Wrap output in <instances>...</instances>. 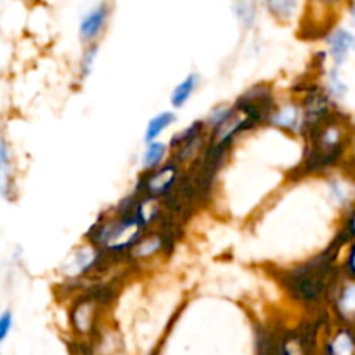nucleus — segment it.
Masks as SVG:
<instances>
[{
	"label": "nucleus",
	"instance_id": "16",
	"mask_svg": "<svg viewBox=\"0 0 355 355\" xmlns=\"http://www.w3.org/2000/svg\"><path fill=\"white\" fill-rule=\"evenodd\" d=\"M263 3H266V9L269 10L270 16L279 21H290L298 7V0H263Z\"/></svg>",
	"mask_w": 355,
	"mask_h": 355
},
{
	"label": "nucleus",
	"instance_id": "19",
	"mask_svg": "<svg viewBox=\"0 0 355 355\" xmlns=\"http://www.w3.org/2000/svg\"><path fill=\"white\" fill-rule=\"evenodd\" d=\"M14 326V315L10 311H3L2 314H0V342H6L7 336H9L10 329H12Z\"/></svg>",
	"mask_w": 355,
	"mask_h": 355
},
{
	"label": "nucleus",
	"instance_id": "3",
	"mask_svg": "<svg viewBox=\"0 0 355 355\" xmlns=\"http://www.w3.org/2000/svg\"><path fill=\"white\" fill-rule=\"evenodd\" d=\"M179 179L180 165L172 159V162L165 163L153 172H144V175L139 180L135 193L141 194V196L153 198V200H162V198H166L175 191Z\"/></svg>",
	"mask_w": 355,
	"mask_h": 355
},
{
	"label": "nucleus",
	"instance_id": "14",
	"mask_svg": "<svg viewBox=\"0 0 355 355\" xmlns=\"http://www.w3.org/2000/svg\"><path fill=\"white\" fill-rule=\"evenodd\" d=\"M177 116L173 111H162V113L155 114L151 120L148 121L144 130V142L146 144H151V142L158 141L159 135L166 130V128L172 127L175 123Z\"/></svg>",
	"mask_w": 355,
	"mask_h": 355
},
{
	"label": "nucleus",
	"instance_id": "11",
	"mask_svg": "<svg viewBox=\"0 0 355 355\" xmlns=\"http://www.w3.org/2000/svg\"><path fill=\"white\" fill-rule=\"evenodd\" d=\"M0 175H2V196L6 201H12L16 196V179H14V165L10 162L9 144L6 139L0 142Z\"/></svg>",
	"mask_w": 355,
	"mask_h": 355
},
{
	"label": "nucleus",
	"instance_id": "13",
	"mask_svg": "<svg viewBox=\"0 0 355 355\" xmlns=\"http://www.w3.org/2000/svg\"><path fill=\"white\" fill-rule=\"evenodd\" d=\"M170 151V146L165 142H151V144H146L144 153H142L141 165L144 172H153V170L159 168L162 165H165V158Z\"/></svg>",
	"mask_w": 355,
	"mask_h": 355
},
{
	"label": "nucleus",
	"instance_id": "9",
	"mask_svg": "<svg viewBox=\"0 0 355 355\" xmlns=\"http://www.w3.org/2000/svg\"><path fill=\"white\" fill-rule=\"evenodd\" d=\"M328 55L331 58L333 66H342L349 59L350 52L355 51V33L347 28H335L326 37Z\"/></svg>",
	"mask_w": 355,
	"mask_h": 355
},
{
	"label": "nucleus",
	"instance_id": "2",
	"mask_svg": "<svg viewBox=\"0 0 355 355\" xmlns=\"http://www.w3.org/2000/svg\"><path fill=\"white\" fill-rule=\"evenodd\" d=\"M307 139V155H305L304 168L305 172H324L333 168L345 155L349 144L350 132L349 123L340 120L335 113L319 125L305 132Z\"/></svg>",
	"mask_w": 355,
	"mask_h": 355
},
{
	"label": "nucleus",
	"instance_id": "22",
	"mask_svg": "<svg viewBox=\"0 0 355 355\" xmlns=\"http://www.w3.org/2000/svg\"><path fill=\"white\" fill-rule=\"evenodd\" d=\"M350 17H352V21L355 23V3H352V7H350Z\"/></svg>",
	"mask_w": 355,
	"mask_h": 355
},
{
	"label": "nucleus",
	"instance_id": "4",
	"mask_svg": "<svg viewBox=\"0 0 355 355\" xmlns=\"http://www.w3.org/2000/svg\"><path fill=\"white\" fill-rule=\"evenodd\" d=\"M328 302L340 326L355 328V277L342 274L333 284Z\"/></svg>",
	"mask_w": 355,
	"mask_h": 355
},
{
	"label": "nucleus",
	"instance_id": "20",
	"mask_svg": "<svg viewBox=\"0 0 355 355\" xmlns=\"http://www.w3.org/2000/svg\"><path fill=\"white\" fill-rule=\"evenodd\" d=\"M343 274H347V276L350 277H355V239L352 245H350L349 253H347L345 263H343Z\"/></svg>",
	"mask_w": 355,
	"mask_h": 355
},
{
	"label": "nucleus",
	"instance_id": "12",
	"mask_svg": "<svg viewBox=\"0 0 355 355\" xmlns=\"http://www.w3.org/2000/svg\"><path fill=\"white\" fill-rule=\"evenodd\" d=\"M198 87H200V75L198 73H189L187 76H184L175 87H173L172 94H170V104H172L175 110L186 106L191 101L193 94L196 92Z\"/></svg>",
	"mask_w": 355,
	"mask_h": 355
},
{
	"label": "nucleus",
	"instance_id": "15",
	"mask_svg": "<svg viewBox=\"0 0 355 355\" xmlns=\"http://www.w3.org/2000/svg\"><path fill=\"white\" fill-rule=\"evenodd\" d=\"M326 94L331 97V101L343 99L349 92V85L345 83V80L342 78V73H340L338 66H331L328 71V80H326Z\"/></svg>",
	"mask_w": 355,
	"mask_h": 355
},
{
	"label": "nucleus",
	"instance_id": "1",
	"mask_svg": "<svg viewBox=\"0 0 355 355\" xmlns=\"http://www.w3.org/2000/svg\"><path fill=\"white\" fill-rule=\"evenodd\" d=\"M347 241L349 238L345 232H340L338 241L329 246L324 253L284 272L281 276V283L288 295L304 305H314L322 298H328L333 284L340 277L335 267L336 253Z\"/></svg>",
	"mask_w": 355,
	"mask_h": 355
},
{
	"label": "nucleus",
	"instance_id": "21",
	"mask_svg": "<svg viewBox=\"0 0 355 355\" xmlns=\"http://www.w3.org/2000/svg\"><path fill=\"white\" fill-rule=\"evenodd\" d=\"M342 232H345V234L349 236V239H355V205L350 208L349 214H347V220Z\"/></svg>",
	"mask_w": 355,
	"mask_h": 355
},
{
	"label": "nucleus",
	"instance_id": "7",
	"mask_svg": "<svg viewBox=\"0 0 355 355\" xmlns=\"http://www.w3.org/2000/svg\"><path fill=\"white\" fill-rule=\"evenodd\" d=\"M267 123L272 127L281 128L288 134L302 135L305 130L304 110L298 104H284V106H276L270 113Z\"/></svg>",
	"mask_w": 355,
	"mask_h": 355
},
{
	"label": "nucleus",
	"instance_id": "5",
	"mask_svg": "<svg viewBox=\"0 0 355 355\" xmlns=\"http://www.w3.org/2000/svg\"><path fill=\"white\" fill-rule=\"evenodd\" d=\"M104 300L103 290L97 293H89L76 300L73 304L71 312H69V321H71L73 329L78 335H89L94 331L97 324V314H99L101 302Z\"/></svg>",
	"mask_w": 355,
	"mask_h": 355
},
{
	"label": "nucleus",
	"instance_id": "6",
	"mask_svg": "<svg viewBox=\"0 0 355 355\" xmlns=\"http://www.w3.org/2000/svg\"><path fill=\"white\" fill-rule=\"evenodd\" d=\"M106 257V253L101 252L97 246H94L92 243L85 246H80L73 252V255L69 257L68 262L64 266V276L66 277H82L89 276L92 270H96L99 267V263L103 262V259Z\"/></svg>",
	"mask_w": 355,
	"mask_h": 355
},
{
	"label": "nucleus",
	"instance_id": "8",
	"mask_svg": "<svg viewBox=\"0 0 355 355\" xmlns=\"http://www.w3.org/2000/svg\"><path fill=\"white\" fill-rule=\"evenodd\" d=\"M110 17V6L106 2H101L99 6L92 7L85 16L80 19L78 24V33L85 44H96L99 35L103 33L104 26Z\"/></svg>",
	"mask_w": 355,
	"mask_h": 355
},
{
	"label": "nucleus",
	"instance_id": "17",
	"mask_svg": "<svg viewBox=\"0 0 355 355\" xmlns=\"http://www.w3.org/2000/svg\"><path fill=\"white\" fill-rule=\"evenodd\" d=\"M97 54H99V45L97 44L87 45L85 51L82 52V58H80V64H78L80 80H87L90 75H92Z\"/></svg>",
	"mask_w": 355,
	"mask_h": 355
},
{
	"label": "nucleus",
	"instance_id": "18",
	"mask_svg": "<svg viewBox=\"0 0 355 355\" xmlns=\"http://www.w3.org/2000/svg\"><path fill=\"white\" fill-rule=\"evenodd\" d=\"M234 14L245 28H252L255 23V0H234Z\"/></svg>",
	"mask_w": 355,
	"mask_h": 355
},
{
	"label": "nucleus",
	"instance_id": "10",
	"mask_svg": "<svg viewBox=\"0 0 355 355\" xmlns=\"http://www.w3.org/2000/svg\"><path fill=\"white\" fill-rule=\"evenodd\" d=\"M322 355H355V328L338 326L326 340Z\"/></svg>",
	"mask_w": 355,
	"mask_h": 355
}]
</instances>
